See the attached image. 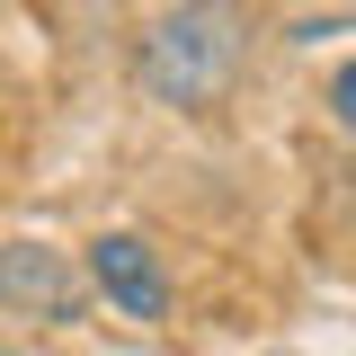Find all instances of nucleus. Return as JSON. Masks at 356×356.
Segmentation results:
<instances>
[{"instance_id":"1","label":"nucleus","mask_w":356,"mask_h":356,"mask_svg":"<svg viewBox=\"0 0 356 356\" xmlns=\"http://www.w3.org/2000/svg\"><path fill=\"white\" fill-rule=\"evenodd\" d=\"M250 0H170L161 18H143L134 36V89L152 107H178V116H205L222 107L241 72H250Z\"/></svg>"},{"instance_id":"2","label":"nucleus","mask_w":356,"mask_h":356,"mask_svg":"<svg viewBox=\"0 0 356 356\" xmlns=\"http://www.w3.org/2000/svg\"><path fill=\"white\" fill-rule=\"evenodd\" d=\"M0 312L9 321H36V330H63L89 312V276L54 241H9L0 250Z\"/></svg>"},{"instance_id":"3","label":"nucleus","mask_w":356,"mask_h":356,"mask_svg":"<svg viewBox=\"0 0 356 356\" xmlns=\"http://www.w3.org/2000/svg\"><path fill=\"white\" fill-rule=\"evenodd\" d=\"M89 285H98L116 312H134V321H161V312H170L161 250H152V241H134V232H107V241H89Z\"/></svg>"},{"instance_id":"4","label":"nucleus","mask_w":356,"mask_h":356,"mask_svg":"<svg viewBox=\"0 0 356 356\" xmlns=\"http://www.w3.org/2000/svg\"><path fill=\"white\" fill-rule=\"evenodd\" d=\"M330 125L356 134V63H339V72H330Z\"/></svg>"},{"instance_id":"5","label":"nucleus","mask_w":356,"mask_h":356,"mask_svg":"<svg viewBox=\"0 0 356 356\" xmlns=\"http://www.w3.org/2000/svg\"><path fill=\"white\" fill-rule=\"evenodd\" d=\"M0 356H36V348H0Z\"/></svg>"}]
</instances>
